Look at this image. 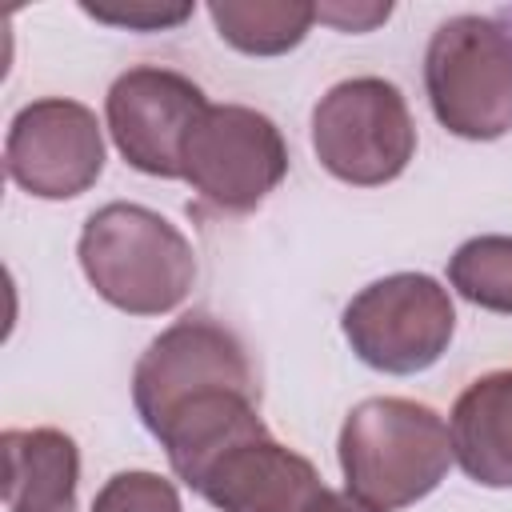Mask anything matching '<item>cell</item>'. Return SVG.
<instances>
[{
    "label": "cell",
    "mask_w": 512,
    "mask_h": 512,
    "mask_svg": "<svg viewBox=\"0 0 512 512\" xmlns=\"http://www.w3.org/2000/svg\"><path fill=\"white\" fill-rule=\"evenodd\" d=\"M4 452V504L8 512H76L80 452L60 428H8Z\"/></svg>",
    "instance_id": "8fae6325"
},
{
    "label": "cell",
    "mask_w": 512,
    "mask_h": 512,
    "mask_svg": "<svg viewBox=\"0 0 512 512\" xmlns=\"http://www.w3.org/2000/svg\"><path fill=\"white\" fill-rule=\"evenodd\" d=\"M424 88L452 136H504L512 128V32L476 12L444 20L424 52Z\"/></svg>",
    "instance_id": "3957f363"
},
{
    "label": "cell",
    "mask_w": 512,
    "mask_h": 512,
    "mask_svg": "<svg viewBox=\"0 0 512 512\" xmlns=\"http://www.w3.org/2000/svg\"><path fill=\"white\" fill-rule=\"evenodd\" d=\"M192 488L220 512H312L328 492L312 460L272 440L268 428L224 448Z\"/></svg>",
    "instance_id": "30bf717a"
},
{
    "label": "cell",
    "mask_w": 512,
    "mask_h": 512,
    "mask_svg": "<svg viewBox=\"0 0 512 512\" xmlns=\"http://www.w3.org/2000/svg\"><path fill=\"white\" fill-rule=\"evenodd\" d=\"M92 512H180V496L156 472H116L96 492Z\"/></svg>",
    "instance_id": "9a60e30c"
},
{
    "label": "cell",
    "mask_w": 512,
    "mask_h": 512,
    "mask_svg": "<svg viewBox=\"0 0 512 512\" xmlns=\"http://www.w3.org/2000/svg\"><path fill=\"white\" fill-rule=\"evenodd\" d=\"M8 176L40 200H72L104 172V136L96 112L80 100L44 96L24 104L4 140Z\"/></svg>",
    "instance_id": "ba28073f"
},
{
    "label": "cell",
    "mask_w": 512,
    "mask_h": 512,
    "mask_svg": "<svg viewBox=\"0 0 512 512\" xmlns=\"http://www.w3.org/2000/svg\"><path fill=\"white\" fill-rule=\"evenodd\" d=\"M288 172L280 128L244 104H208L184 136L180 176L224 212H252Z\"/></svg>",
    "instance_id": "8992f818"
},
{
    "label": "cell",
    "mask_w": 512,
    "mask_h": 512,
    "mask_svg": "<svg viewBox=\"0 0 512 512\" xmlns=\"http://www.w3.org/2000/svg\"><path fill=\"white\" fill-rule=\"evenodd\" d=\"M208 16L220 40H228L232 48L248 56H280L308 36L316 8L300 0H256V4L216 0L208 4Z\"/></svg>",
    "instance_id": "4fadbf2b"
},
{
    "label": "cell",
    "mask_w": 512,
    "mask_h": 512,
    "mask_svg": "<svg viewBox=\"0 0 512 512\" xmlns=\"http://www.w3.org/2000/svg\"><path fill=\"white\" fill-rule=\"evenodd\" d=\"M448 284L476 308L512 316V236H472L448 260Z\"/></svg>",
    "instance_id": "5bb4252c"
},
{
    "label": "cell",
    "mask_w": 512,
    "mask_h": 512,
    "mask_svg": "<svg viewBox=\"0 0 512 512\" xmlns=\"http://www.w3.org/2000/svg\"><path fill=\"white\" fill-rule=\"evenodd\" d=\"M80 268L100 300L132 316L172 312L192 280L196 256L176 224L144 204H104L84 220Z\"/></svg>",
    "instance_id": "6da1fadb"
},
{
    "label": "cell",
    "mask_w": 512,
    "mask_h": 512,
    "mask_svg": "<svg viewBox=\"0 0 512 512\" xmlns=\"http://www.w3.org/2000/svg\"><path fill=\"white\" fill-rule=\"evenodd\" d=\"M88 16L116 24V28H136V32H156V28H172L180 20L192 16V4H84Z\"/></svg>",
    "instance_id": "2e32d148"
},
{
    "label": "cell",
    "mask_w": 512,
    "mask_h": 512,
    "mask_svg": "<svg viewBox=\"0 0 512 512\" xmlns=\"http://www.w3.org/2000/svg\"><path fill=\"white\" fill-rule=\"evenodd\" d=\"M388 12H392L388 4H368V8H340V4H332V8H316V20H328L340 32H368L372 24L388 20Z\"/></svg>",
    "instance_id": "e0dca14e"
},
{
    "label": "cell",
    "mask_w": 512,
    "mask_h": 512,
    "mask_svg": "<svg viewBox=\"0 0 512 512\" xmlns=\"http://www.w3.org/2000/svg\"><path fill=\"white\" fill-rule=\"evenodd\" d=\"M336 448L348 492L384 512L424 500L456 460L440 412L404 396L360 400L344 416Z\"/></svg>",
    "instance_id": "7a4b0ae2"
},
{
    "label": "cell",
    "mask_w": 512,
    "mask_h": 512,
    "mask_svg": "<svg viewBox=\"0 0 512 512\" xmlns=\"http://www.w3.org/2000/svg\"><path fill=\"white\" fill-rule=\"evenodd\" d=\"M208 108L200 84L172 68L140 64L112 80L104 112L120 156L144 176H180V148L196 116Z\"/></svg>",
    "instance_id": "9c48e42d"
},
{
    "label": "cell",
    "mask_w": 512,
    "mask_h": 512,
    "mask_svg": "<svg viewBox=\"0 0 512 512\" xmlns=\"http://www.w3.org/2000/svg\"><path fill=\"white\" fill-rule=\"evenodd\" d=\"M312 512H384V508H376V504H368V500H360L356 492H324L320 500H316V508Z\"/></svg>",
    "instance_id": "ac0fdd59"
},
{
    "label": "cell",
    "mask_w": 512,
    "mask_h": 512,
    "mask_svg": "<svg viewBox=\"0 0 512 512\" xmlns=\"http://www.w3.org/2000/svg\"><path fill=\"white\" fill-rule=\"evenodd\" d=\"M316 160L344 184L376 188L416 156V124L396 84L356 76L332 84L312 108Z\"/></svg>",
    "instance_id": "277c9868"
},
{
    "label": "cell",
    "mask_w": 512,
    "mask_h": 512,
    "mask_svg": "<svg viewBox=\"0 0 512 512\" xmlns=\"http://www.w3.org/2000/svg\"><path fill=\"white\" fill-rule=\"evenodd\" d=\"M340 328L368 368L412 376L432 368L448 352L456 308L448 288H440L432 276L396 272L356 292L344 308Z\"/></svg>",
    "instance_id": "5b68a950"
},
{
    "label": "cell",
    "mask_w": 512,
    "mask_h": 512,
    "mask_svg": "<svg viewBox=\"0 0 512 512\" xmlns=\"http://www.w3.org/2000/svg\"><path fill=\"white\" fill-rule=\"evenodd\" d=\"M212 392L256 396V372L240 336L212 316H184L164 328L132 372V404L148 432H156L176 408Z\"/></svg>",
    "instance_id": "52a82bcc"
},
{
    "label": "cell",
    "mask_w": 512,
    "mask_h": 512,
    "mask_svg": "<svg viewBox=\"0 0 512 512\" xmlns=\"http://www.w3.org/2000/svg\"><path fill=\"white\" fill-rule=\"evenodd\" d=\"M456 464L484 488H512V368L472 380L448 420Z\"/></svg>",
    "instance_id": "7c38bea8"
}]
</instances>
